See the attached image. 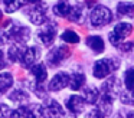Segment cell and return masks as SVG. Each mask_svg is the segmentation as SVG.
I'll use <instances>...</instances> for the list:
<instances>
[{"label":"cell","instance_id":"6da1fadb","mask_svg":"<svg viewBox=\"0 0 134 118\" xmlns=\"http://www.w3.org/2000/svg\"><path fill=\"white\" fill-rule=\"evenodd\" d=\"M30 29L26 26H20L19 23L9 22L3 26L0 32V42L3 43H22L29 40Z\"/></svg>","mask_w":134,"mask_h":118},{"label":"cell","instance_id":"7a4b0ae2","mask_svg":"<svg viewBox=\"0 0 134 118\" xmlns=\"http://www.w3.org/2000/svg\"><path fill=\"white\" fill-rule=\"evenodd\" d=\"M120 60L115 58H104L94 63L92 66V75L97 79H104L108 75H111L115 69H118Z\"/></svg>","mask_w":134,"mask_h":118},{"label":"cell","instance_id":"3957f363","mask_svg":"<svg viewBox=\"0 0 134 118\" xmlns=\"http://www.w3.org/2000/svg\"><path fill=\"white\" fill-rule=\"evenodd\" d=\"M91 25L95 26V27H102V26L108 25V23L113 20V13L108 7L105 6H97V7L92 9L91 12Z\"/></svg>","mask_w":134,"mask_h":118},{"label":"cell","instance_id":"277c9868","mask_svg":"<svg viewBox=\"0 0 134 118\" xmlns=\"http://www.w3.org/2000/svg\"><path fill=\"white\" fill-rule=\"evenodd\" d=\"M27 17L29 20L36 26H41L43 25L45 22H48V7L45 3L39 2V3H35L32 7L27 9Z\"/></svg>","mask_w":134,"mask_h":118},{"label":"cell","instance_id":"5b68a950","mask_svg":"<svg viewBox=\"0 0 134 118\" xmlns=\"http://www.w3.org/2000/svg\"><path fill=\"white\" fill-rule=\"evenodd\" d=\"M131 30H133V27H131L130 23L121 22V23H118V25L114 26V29L110 32V35H108V40H110L111 45L120 46L121 42H122V39H125V37L131 33Z\"/></svg>","mask_w":134,"mask_h":118},{"label":"cell","instance_id":"8992f818","mask_svg":"<svg viewBox=\"0 0 134 118\" xmlns=\"http://www.w3.org/2000/svg\"><path fill=\"white\" fill-rule=\"evenodd\" d=\"M120 92H121L120 81H118V78L113 76V78H110L107 82H104V85H102V95H99V97L107 98V99H110L114 102V101L118 98Z\"/></svg>","mask_w":134,"mask_h":118},{"label":"cell","instance_id":"52a82bcc","mask_svg":"<svg viewBox=\"0 0 134 118\" xmlns=\"http://www.w3.org/2000/svg\"><path fill=\"white\" fill-rule=\"evenodd\" d=\"M56 36V25L52 22H45L41 25V29L38 32V37L45 46H51Z\"/></svg>","mask_w":134,"mask_h":118},{"label":"cell","instance_id":"ba28073f","mask_svg":"<svg viewBox=\"0 0 134 118\" xmlns=\"http://www.w3.org/2000/svg\"><path fill=\"white\" fill-rule=\"evenodd\" d=\"M39 58H41V49L36 48V46H30V48H26L23 50L19 62L23 68H32L35 63H38Z\"/></svg>","mask_w":134,"mask_h":118},{"label":"cell","instance_id":"9c48e42d","mask_svg":"<svg viewBox=\"0 0 134 118\" xmlns=\"http://www.w3.org/2000/svg\"><path fill=\"white\" fill-rule=\"evenodd\" d=\"M68 56V49L65 46H56L51 49L49 53L46 55V63L49 66H58L66 59Z\"/></svg>","mask_w":134,"mask_h":118},{"label":"cell","instance_id":"30bf717a","mask_svg":"<svg viewBox=\"0 0 134 118\" xmlns=\"http://www.w3.org/2000/svg\"><path fill=\"white\" fill-rule=\"evenodd\" d=\"M69 75L66 72H58L48 83V89L49 91H61V89L66 88L69 85Z\"/></svg>","mask_w":134,"mask_h":118},{"label":"cell","instance_id":"8fae6325","mask_svg":"<svg viewBox=\"0 0 134 118\" xmlns=\"http://www.w3.org/2000/svg\"><path fill=\"white\" fill-rule=\"evenodd\" d=\"M65 105H66V108L69 109L72 114H81L85 108V101L82 99V97H79V95H72V97H69L66 99Z\"/></svg>","mask_w":134,"mask_h":118},{"label":"cell","instance_id":"7c38bea8","mask_svg":"<svg viewBox=\"0 0 134 118\" xmlns=\"http://www.w3.org/2000/svg\"><path fill=\"white\" fill-rule=\"evenodd\" d=\"M43 106H45V109H46V111L49 112L53 118H64L65 117V112H64V109H62L61 104H59L58 101L52 99V98L46 99V102H45Z\"/></svg>","mask_w":134,"mask_h":118},{"label":"cell","instance_id":"4fadbf2b","mask_svg":"<svg viewBox=\"0 0 134 118\" xmlns=\"http://www.w3.org/2000/svg\"><path fill=\"white\" fill-rule=\"evenodd\" d=\"M30 72H32V76L35 78L36 83H43L48 78V72H46V66L43 63H35V65L30 68Z\"/></svg>","mask_w":134,"mask_h":118},{"label":"cell","instance_id":"5bb4252c","mask_svg":"<svg viewBox=\"0 0 134 118\" xmlns=\"http://www.w3.org/2000/svg\"><path fill=\"white\" fill-rule=\"evenodd\" d=\"M82 99L85 101V104L92 105V104L98 102V99H99V91L95 88V86H87V88L84 89V94H82Z\"/></svg>","mask_w":134,"mask_h":118},{"label":"cell","instance_id":"9a60e30c","mask_svg":"<svg viewBox=\"0 0 134 118\" xmlns=\"http://www.w3.org/2000/svg\"><path fill=\"white\" fill-rule=\"evenodd\" d=\"M87 46L91 49L92 52H95V53H101V52H104V40H102L101 36H90L87 39Z\"/></svg>","mask_w":134,"mask_h":118},{"label":"cell","instance_id":"2e32d148","mask_svg":"<svg viewBox=\"0 0 134 118\" xmlns=\"http://www.w3.org/2000/svg\"><path fill=\"white\" fill-rule=\"evenodd\" d=\"M71 12V4L68 0H58L55 6H53V13L56 16H61V17H68Z\"/></svg>","mask_w":134,"mask_h":118},{"label":"cell","instance_id":"e0dca14e","mask_svg":"<svg viewBox=\"0 0 134 118\" xmlns=\"http://www.w3.org/2000/svg\"><path fill=\"white\" fill-rule=\"evenodd\" d=\"M84 85H85V75L81 74V72H75L69 78V85L68 86H71L72 91H79Z\"/></svg>","mask_w":134,"mask_h":118},{"label":"cell","instance_id":"ac0fdd59","mask_svg":"<svg viewBox=\"0 0 134 118\" xmlns=\"http://www.w3.org/2000/svg\"><path fill=\"white\" fill-rule=\"evenodd\" d=\"M12 85H13V76L9 72H2L0 74V95H3L4 92L9 91Z\"/></svg>","mask_w":134,"mask_h":118},{"label":"cell","instance_id":"d6986e66","mask_svg":"<svg viewBox=\"0 0 134 118\" xmlns=\"http://www.w3.org/2000/svg\"><path fill=\"white\" fill-rule=\"evenodd\" d=\"M9 99L16 104H26L29 101V94L26 91H22V89H15L9 94Z\"/></svg>","mask_w":134,"mask_h":118},{"label":"cell","instance_id":"ffe728a7","mask_svg":"<svg viewBox=\"0 0 134 118\" xmlns=\"http://www.w3.org/2000/svg\"><path fill=\"white\" fill-rule=\"evenodd\" d=\"M23 50H25V48H23L22 43H12V46L9 48V52H7L9 59L12 60V62H18V60L20 59Z\"/></svg>","mask_w":134,"mask_h":118},{"label":"cell","instance_id":"44dd1931","mask_svg":"<svg viewBox=\"0 0 134 118\" xmlns=\"http://www.w3.org/2000/svg\"><path fill=\"white\" fill-rule=\"evenodd\" d=\"M27 0H4V10L6 13H15L20 7H23Z\"/></svg>","mask_w":134,"mask_h":118},{"label":"cell","instance_id":"7402d4cb","mask_svg":"<svg viewBox=\"0 0 134 118\" xmlns=\"http://www.w3.org/2000/svg\"><path fill=\"white\" fill-rule=\"evenodd\" d=\"M10 118H35V114L32 112V109L27 108L25 105H20L18 109L12 111Z\"/></svg>","mask_w":134,"mask_h":118},{"label":"cell","instance_id":"603a6c76","mask_svg":"<svg viewBox=\"0 0 134 118\" xmlns=\"http://www.w3.org/2000/svg\"><path fill=\"white\" fill-rule=\"evenodd\" d=\"M117 12H118L120 16H131L134 13V3L120 2L117 4Z\"/></svg>","mask_w":134,"mask_h":118},{"label":"cell","instance_id":"cb8c5ba5","mask_svg":"<svg viewBox=\"0 0 134 118\" xmlns=\"http://www.w3.org/2000/svg\"><path fill=\"white\" fill-rule=\"evenodd\" d=\"M68 17L72 22H81L82 17H84V9H82V6H74V7H71V12L68 14Z\"/></svg>","mask_w":134,"mask_h":118},{"label":"cell","instance_id":"d4e9b609","mask_svg":"<svg viewBox=\"0 0 134 118\" xmlns=\"http://www.w3.org/2000/svg\"><path fill=\"white\" fill-rule=\"evenodd\" d=\"M120 101L125 105H133L134 106V89H127V91L120 92Z\"/></svg>","mask_w":134,"mask_h":118},{"label":"cell","instance_id":"484cf974","mask_svg":"<svg viewBox=\"0 0 134 118\" xmlns=\"http://www.w3.org/2000/svg\"><path fill=\"white\" fill-rule=\"evenodd\" d=\"M61 39L64 40V42H66V43H78L79 42V36H78V33L76 32H74V30H65L64 33L61 35Z\"/></svg>","mask_w":134,"mask_h":118},{"label":"cell","instance_id":"4316f807","mask_svg":"<svg viewBox=\"0 0 134 118\" xmlns=\"http://www.w3.org/2000/svg\"><path fill=\"white\" fill-rule=\"evenodd\" d=\"M30 109H32V112L35 114V118H53L52 115L45 109L43 105H35L33 108H30Z\"/></svg>","mask_w":134,"mask_h":118},{"label":"cell","instance_id":"83f0119b","mask_svg":"<svg viewBox=\"0 0 134 118\" xmlns=\"http://www.w3.org/2000/svg\"><path fill=\"white\" fill-rule=\"evenodd\" d=\"M124 85L127 89H134V69H127L124 74Z\"/></svg>","mask_w":134,"mask_h":118},{"label":"cell","instance_id":"f1b7e54d","mask_svg":"<svg viewBox=\"0 0 134 118\" xmlns=\"http://www.w3.org/2000/svg\"><path fill=\"white\" fill-rule=\"evenodd\" d=\"M13 109L6 104H0V118H10Z\"/></svg>","mask_w":134,"mask_h":118},{"label":"cell","instance_id":"f546056e","mask_svg":"<svg viewBox=\"0 0 134 118\" xmlns=\"http://www.w3.org/2000/svg\"><path fill=\"white\" fill-rule=\"evenodd\" d=\"M117 118H134V111H133V109L122 108V109H120V111H118Z\"/></svg>","mask_w":134,"mask_h":118},{"label":"cell","instance_id":"4dcf8cb0","mask_svg":"<svg viewBox=\"0 0 134 118\" xmlns=\"http://www.w3.org/2000/svg\"><path fill=\"white\" fill-rule=\"evenodd\" d=\"M84 118H104V117H102V114L99 112L98 108H94V109H91L90 112H87V115H85Z\"/></svg>","mask_w":134,"mask_h":118},{"label":"cell","instance_id":"1f68e13d","mask_svg":"<svg viewBox=\"0 0 134 118\" xmlns=\"http://www.w3.org/2000/svg\"><path fill=\"white\" fill-rule=\"evenodd\" d=\"M6 68V60H4V53L3 50H0V69Z\"/></svg>","mask_w":134,"mask_h":118},{"label":"cell","instance_id":"d6a6232c","mask_svg":"<svg viewBox=\"0 0 134 118\" xmlns=\"http://www.w3.org/2000/svg\"><path fill=\"white\" fill-rule=\"evenodd\" d=\"M131 46H133V43H125V45L118 46V48H121L122 50H131Z\"/></svg>","mask_w":134,"mask_h":118},{"label":"cell","instance_id":"836d02e7","mask_svg":"<svg viewBox=\"0 0 134 118\" xmlns=\"http://www.w3.org/2000/svg\"><path fill=\"white\" fill-rule=\"evenodd\" d=\"M39 2H42V0H27V3H33V4H35V3H39Z\"/></svg>","mask_w":134,"mask_h":118},{"label":"cell","instance_id":"e575fe53","mask_svg":"<svg viewBox=\"0 0 134 118\" xmlns=\"http://www.w3.org/2000/svg\"><path fill=\"white\" fill-rule=\"evenodd\" d=\"M2 16H3V13H2V10H0V19H2Z\"/></svg>","mask_w":134,"mask_h":118}]
</instances>
